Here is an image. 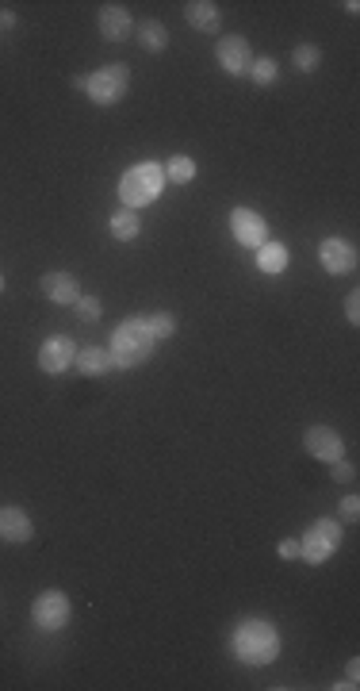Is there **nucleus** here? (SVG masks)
Returning <instances> with one entry per match:
<instances>
[{
	"label": "nucleus",
	"mask_w": 360,
	"mask_h": 691,
	"mask_svg": "<svg viewBox=\"0 0 360 691\" xmlns=\"http://www.w3.org/2000/svg\"><path fill=\"white\" fill-rule=\"evenodd\" d=\"M157 350V338L150 335V327L142 315H135V319H127L111 330V338H108V354H111V369H123V372H131L138 365H146L150 357Z\"/></svg>",
	"instance_id": "1"
},
{
	"label": "nucleus",
	"mask_w": 360,
	"mask_h": 691,
	"mask_svg": "<svg viewBox=\"0 0 360 691\" xmlns=\"http://www.w3.org/2000/svg\"><path fill=\"white\" fill-rule=\"evenodd\" d=\"M0 292H4V273H0Z\"/></svg>",
	"instance_id": "31"
},
{
	"label": "nucleus",
	"mask_w": 360,
	"mask_h": 691,
	"mask_svg": "<svg viewBox=\"0 0 360 691\" xmlns=\"http://www.w3.org/2000/svg\"><path fill=\"white\" fill-rule=\"evenodd\" d=\"M69 615H74L69 596L57 592V588H47V592L31 603V618H35L39 630H62V626H69Z\"/></svg>",
	"instance_id": "7"
},
{
	"label": "nucleus",
	"mask_w": 360,
	"mask_h": 691,
	"mask_svg": "<svg viewBox=\"0 0 360 691\" xmlns=\"http://www.w3.org/2000/svg\"><path fill=\"white\" fill-rule=\"evenodd\" d=\"M338 545H341V523L338 518H314L311 530L303 534V542H299V557H303L307 565H326Z\"/></svg>",
	"instance_id": "5"
},
{
	"label": "nucleus",
	"mask_w": 360,
	"mask_h": 691,
	"mask_svg": "<svg viewBox=\"0 0 360 691\" xmlns=\"http://www.w3.org/2000/svg\"><path fill=\"white\" fill-rule=\"evenodd\" d=\"M287 262H292V254H287L284 242H265V247H257V269L268 273V277H277V273L287 269Z\"/></svg>",
	"instance_id": "18"
},
{
	"label": "nucleus",
	"mask_w": 360,
	"mask_h": 691,
	"mask_svg": "<svg viewBox=\"0 0 360 691\" xmlns=\"http://www.w3.org/2000/svg\"><path fill=\"white\" fill-rule=\"evenodd\" d=\"M280 557H284V561H299V542H295V538H284V542H280Z\"/></svg>",
	"instance_id": "29"
},
{
	"label": "nucleus",
	"mask_w": 360,
	"mask_h": 691,
	"mask_svg": "<svg viewBox=\"0 0 360 691\" xmlns=\"http://www.w3.org/2000/svg\"><path fill=\"white\" fill-rule=\"evenodd\" d=\"M329 477L345 484V480H353V477H356V465H353V461H345V457H341V461H334V469H329Z\"/></svg>",
	"instance_id": "25"
},
{
	"label": "nucleus",
	"mask_w": 360,
	"mask_h": 691,
	"mask_svg": "<svg viewBox=\"0 0 360 691\" xmlns=\"http://www.w3.org/2000/svg\"><path fill=\"white\" fill-rule=\"evenodd\" d=\"M35 538V526H31V515L23 507H0V542L8 545H23Z\"/></svg>",
	"instance_id": "14"
},
{
	"label": "nucleus",
	"mask_w": 360,
	"mask_h": 691,
	"mask_svg": "<svg viewBox=\"0 0 360 691\" xmlns=\"http://www.w3.org/2000/svg\"><path fill=\"white\" fill-rule=\"evenodd\" d=\"M127 89H131V66H123V62H111L104 69H96V74L89 77V85H84L89 100H92V104H100V108L123 100Z\"/></svg>",
	"instance_id": "4"
},
{
	"label": "nucleus",
	"mask_w": 360,
	"mask_h": 691,
	"mask_svg": "<svg viewBox=\"0 0 360 691\" xmlns=\"http://www.w3.org/2000/svg\"><path fill=\"white\" fill-rule=\"evenodd\" d=\"M74 357H77V342L66 335H50L39 346V369L50 372V377H62L66 369H74Z\"/></svg>",
	"instance_id": "8"
},
{
	"label": "nucleus",
	"mask_w": 360,
	"mask_h": 691,
	"mask_svg": "<svg viewBox=\"0 0 360 691\" xmlns=\"http://www.w3.org/2000/svg\"><path fill=\"white\" fill-rule=\"evenodd\" d=\"M280 653V633L265 618H241L238 630H234V657L241 665H253V669H265L272 665Z\"/></svg>",
	"instance_id": "2"
},
{
	"label": "nucleus",
	"mask_w": 360,
	"mask_h": 691,
	"mask_svg": "<svg viewBox=\"0 0 360 691\" xmlns=\"http://www.w3.org/2000/svg\"><path fill=\"white\" fill-rule=\"evenodd\" d=\"M356 680H360V660H349V665H345V684H338V687L353 691V687H356Z\"/></svg>",
	"instance_id": "28"
},
{
	"label": "nucleus",
	"mask_w": 360,
	"mask_h": 691,
	"mask_svg": "<svg viewBox=\"0 0 360 691\" xmlns=\"http://www.w3.org/2000/svg\"><path fill=\"white\" fill-rule=\"evenodd\" d=\"M303 445H307V453L314 461H326V465H334V461L345 457V442L334 426H307V435H303Z\"/></svg>",
	"instance_id": "11"
},
{
	"label": "nucleus",
	"mask_w": 360,
	"mask_h": 691,
	"mask_svg": "<svg viewBox=\"0 0 360 691\" xmlns=\"http://www.w3.org/2000/svg\"><path fill=\"white\" fill-rule=\"evenodd\" d=\"M39 288H42V296H47L50 304H57V308H74V304H77V296H81L77 277H74V273H66V269L42 273Z\"/></svg>",
	"instance_id": "12"
},
{
	"label": "nucleus",
	"mask_w": 360,
	"mask_h": 691,
	"mask_svg": "<svg viewBox=\"0 0 360 691\" xmlns=\"http://www.w3.org/2000/svg\"><path fill=\"white\" fill-rule=\"evenodd\" d=\"M96 27H100V35H104L108 42L131 39V35H135L131 8H123V4H104V8H100V16H96Z\"/></svg>",
	"instance_id": "13"
},
{
	"label": "nucleus",
	"mask_w": 360,
	"mask_h": 691,
	"mask_svg": "<svg viewBox=\"0 0 360 691\" xmlns=\"http://www.w3.org/2000/svg\"><path fill=\"white\" fill-rule=\"evenodd\" d=\"M345 319H349L353 327L360 323V292H349V296H345Z\"/></svg>",
	"instance_id": "26"
},
{
	"label": "nucleus",
	"mask_w": 360,
	"mask_h": 691,
	"mask_svg": "<svg viewBox=\"0 0 360 691\" xmlns=\"http://www.w3.org/2000/svg\"><path fill=\"white\" fill-rule=\"evenodd\" d=\"M184 20H189L196 31L215 35L223 27V12H219V4H211V0H189V4H184Z\"/></svg>",
	"instance_id": "15"
},
{
	"label": "nucleus",
	"mask_w": 360,
	"mask_h": 691,
	"mask_svg": "<svg viewBox=\"0 0 360 691\" xmlns=\"http://www.w3.org/2000/svg\"><path fill=\"white\" fill-rule=\"evenodd\" d=\"M215 58H219V66L226 69L230 77H246V74H250V62H253L250 39H246V35H226V39H219Z\"/></svg>",
	"instance_id": "10"
},
{
	"label": "nucleus",
	"mask_w": 360,
	"mask_h": 691,
	"mask_svg": "<svg viewBox=\"0 0 360 691\" xmlns=\"http://www.w3.org/2000/svg\"><path fill=\"white\" fill-rule=\"evenodd\" d=\"M162 173H165V181H172V184H192L196 181V162L189 154H172L169 162L162 166Z\"/></svg>",
	"instance_id": "20"
},
{
	"label": "nucleus",
	"mask_w": 360,
	"mask_h": 691,
	"mask_svg": "<svg viewBox=\"0 0 360 691\" xmlns=\"http://www.w3.org/2000/svg\"><path fill=\"white\" fill-rule=\"evenodd\" d=\"M162 189H165V173L157 162H138L119 177V200H123V208H131V211L154 204V200L162 196Z\"/></svg>",
	"instance_id": "3"
},
{
	"label": "nucleus",
	"mask_w": 360,
	"mask_h": 691,
	"mask_svg": "<svg viewBox=\"0 0 360 691\" xmlns=\"http://www.w3.org/2000/svg\"><path fill=\"white\" fill-rule=\"evenodd\" d=\"M230 235H234V242L241 250H257V247H265L268 242V223H265L261 211L238 204L234 211H230Z\"/></svg>",
	"instance_id": "6"
},
{
	"label": "nucleus",
	"mask_w": 360,
	"mask_h": 691,
	"mask_svg": "<svg viewBox=\"0 0 360 691\" xmlns=\"http://www.w3.org/2000/svg\"><path fill=\"white\" fill-rule=\"evenodd\" d=\"M292 62H295V69H303V74H314V69L322 66V50L314 47V42H303V47L292 50Z\"/></svg>",
	"instance_id": "23"
},
{
	"label": "nucleus",
	"mask_w": 360,
	"mask_h": 691,
	"mask_svg": "<svg viewBox=\"0 0 360 691\" xmlns=\"http://www.w3.org/2000/svg\"><path fill=\"white\" fill-rule=\"evenodd\" d=\"M108 230H111V238L115 242H135L138 235H142V220H138V211H131V208H119L108 220Z\"/></svg>",
	"instance_id": "19"
},
{
	"label": "nucleus",
	"mask_w": 360,
	"mask_h": 691,
	"mask_svg": "<svg viewBox=\"0 0 360 691\" xmlns=\"http://www.w3.org/2000/svg\"><path fill=\"white\" fill-rule=\"evenodd\" d=\"M0 27H16V12H12V8H0Z\"/></svg>",
	"instance_id": "30"
},
{
	"label": "nucleus",
	"mask_w": 360,
	"mask_h": 691,
	"mask_svg": "<svg viewBox=\"0 0 360 691\" xmlns=\"http://www.w3.org/2000/svg\"><path fill=\"white\" fill-rule=\"evenodd\" d=\"M319 262H322V269L329 273V277H349V273L356 269V250H353V242L329 235V238L319 242Z\"/></svg>",
	"instance_id": "9"
},
{
	"label": "nucleus",
	"mask_w": 360,
	"mask_h": 691,
	"mask_svg": "<svg viewBox=\"0 0 360 691\" xmlns=\"http://www.w3.org/2000/svg\"><path fill=\"white\" fill-rule=\"evenodd\" d=\"M142 319H146L150 335H154L157 342H165V338H172V335H177V319H172L169 311H154V315H142Z\"/></svg>",
	"instance_id": "22"
},
{
	"label": "nucleus",
	"mask_w": 360,
	"mask_h": 691,
	"mask_svg": "<svg viewBox=\"0 0 360 691\" xmlns=\"http://www.w3.org/2000/svg\"><path fill=\"white\" fill-rule=\"evenodd\" d=\"M74 365H77L81 377H104L111 369V354H108V346H81Z\"/></svg>",
	"instance_id": "16"
},
{
	"label": "nucleus",
	"mask_w": 360,
	"mask_h": 691,
	"mask_svg": "<svg viewBox=\"0 0 360 691\" xmlns=\"http://www.w3.org/2000/svg\"><path fill=\"white\" fill-rule=\"evenodd\" d=\"M341 515H345V523H356V518H360V503H356V496H345V499H341Z\"/></svg>",
	"instance_id": "27"
},
{
	"label": "nucleus",
	"mask_w": 360,
	"mask_h": 691,
	"mask_svg": "<svg viewBox=\"0 0 360 691\" xmlns=\"http://www.w3.org/2000/svg\"><path fill=\"white\" fill-rule=\"evenodd\" d=\"M246 77H253V85H261V89H268V85H277V77H280L277 58H253Z\"/></svg>",
	"instance_id": "21"
},
{
	"label": "nucleus",
	"mask_w": 360,
	"mask_h": 691,
	"mask_svg": "<svg viewBox=\"0 0 360 691\" xmlns=\"http://www.w3.org/2000/svg\"><path fill=\"white\" fill-rule=\"evenodd\" d=\"M74 311H77V319H84V323H96V319H100V311H104V304H100L96 296H77Z\"/></svg>",
	"instance_id": "24"
},
{
	"label": "nucleus",
	"mask_w": 360,
	"mask_h": 691,
	"mask_svg": "<svg viewBox=\"0 0 360 691\" xmlns=\"http://www.w3.org/2000/svg\"><path fill=\"white\" fill-rule=\"evenodd\" d=\"M135 35H138V47L146 54H162L169 47V27L162 20H142L135 23Z\"/></svg>",
	"instance_id": "17"
}]
</instances>
